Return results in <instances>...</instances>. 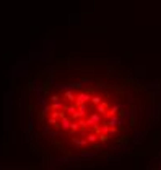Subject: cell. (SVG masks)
Here are the masks:
<instances>
[{
    "instance_id": "1",
    "label": "cell",
    "mask_w": 161,
    "mask_h": 170,
    "mask_svg": "<svg viewBox=\"0 0 161 170\" xmlns=\"http://www.w3.org/2000/svg\"><path fill=\"white\" fill-rule=\"evenodd\" d=\"M122 105H112L96 88L73 87L49 98L44 108L46 126L59 137L80 147L104 144L124 125Z\"/></svg>"
}]
</instances>
